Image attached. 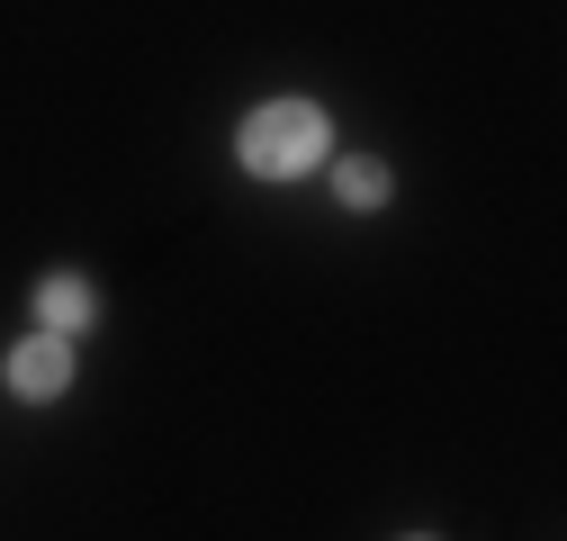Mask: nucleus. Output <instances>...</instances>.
<instances>
[{
	"label": "nucleus",
	"instance_id": "20e7f679",
	"mask_svg": "<svg viewBox=\"0 0 567 541\" xmlns=\"http://www.w3.org/2000/svg\"><path fill=\"white\" fill-rule=\"evenodd\" d=\"M333 190H342V208H379V198H388V172H379L370 154H351V163H333Z\"/></svg>",
	"mask_w": 567,
	"mask_h": 541
},
{
	"label": "nucleus",
	"instance_id": "7ed1b4c3",
	"mask_svg": "<svg viewBox=\"0 0 567 541\" xmlns=\"http://www.w3.org/2000/svg\"><path fill=\"white\" fill-rule=\"evenodd\" d=\"M37 316H45V334H82V325L100 316V298H91L82 280H45V289H37Z\"/></svg>",
	"mask_w": 567,
	"mask_h": 541
},
{
	"label": "nucleus",
	"instance_id": "f257e3e1",
	"mask_svg": "<svg viewBox=\"0 0 567 541\" xmlns=\"http://www.w3.org/2000/svg\"><path fill=\"white\" fill-rule=\"evenodd\" d=\"M235 154H244V172H261V181H298L307 163H324V109H316V100H270V109H252L244 135H235Z\"/></svg>",
	"mask_w": 567,
	"mask_h": 541
},
{
	"label": "nucleus",
	"instance_id": "f03ea898",
	"mask_svg": "<svg viewBox=\"0 0 567 541\" xmlns=\"http://www.w3.org/2000/svg\"><path fill=\"white\" fill-rule=\"evenodd\" d=\"M63 379H73V344H63V334H37V344L10 353V388L19 397H63Z\"/></svg>",
	"mask_w": 567,
	"mask_h": 541
}]
</instances>
